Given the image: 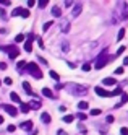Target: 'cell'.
Listing matches in <instances>:
<instances>
[{
  "label": "cell",
  "instance_id": "1",
  "mask_svg": "<svg viewBox=\"0 0 128 135\" xmlns=\"http://www.w3.org/2000/svg\"><path fill=\"white\" fill-rule=\"evenodd\" d=\"M26 69H28V72L34 76V78H38V80L42 78V72H41V69L38 67V64H36V62H29L28 65H26Z\"/></svg>",
  "mask_w": 128,
  "mask_h": 135
},
{
  "label": "cell",
  "instance_id": "2",
  "mask_svg": "<svg viewBox=\"0 0 128 135\" xmlns=\"http://www.w3.org/2000/svg\"><path fill=\"white\" fill-rule=\"evenodd\" d=\"M109 59H110V57H109V55H107V52L104 51L102 54L97 57V60H96V65H94V67H96L97 70H99V69H102V67H105V64L109 62Z\"/></svg>",
  "mask_w": 128,
  "mask_h": 135
},
{
  "label": "cell",
  "instance_id": "3",
  "mask_svg": "<svg viewBox=\"0 0 128 135\" xmlns=\"http://www.w3.org/2000/svg\"><path fill=\"white\" fill-rule=\"evenodd\" d=\"M2 49L8 52V55H10V59H16V57H18V54H20V51H18L15 46H3Z\"/></svg>",
  "mask_w": 128,
  "mask_h": 135
},
{
  "label": "cell",
  "instance_id": "4",
  "mask_svg": "<svg viewBox=\"0 0 128 135\" xmlns=\"http://www.w3.org/2000/svg\"><path fill=\"white\" fill-rule=\"evenodd\" d=\"M2 108H3V111H7V112L10 114V115H13V117H15V115L18 114V109L15 108V106H10V104H3Z\"/></svg>",
  "mask_w": 128,
  "mask_h": 135
},
{
  "label": "cell",
  "instance_id": "5",
  "mask_svg": "<svg viewBox=\"0 0 128 135\" xmlns=\"http://www.w3.org/2000/svg\"><path fill=\"white\" fill-rule=\"evenodd\" d=\"M96 94L97 96H102V98H109V96H112V93L110 91H105L104 88H100V86H96Z\"/></svg>",
  "mask_w": 128,
  "mask_h": 135
},
{
  "label": "cell",
  "instance_id": "6",
  "mask_svg": "<svg viewBox=\"0 0 128 135\" xmlns=\"http://www.w3.org/2000/svg\"><path fill=\"white\" fill-rule=\"evenodd\" d=\"M20 127H21V129H24L26 132H28V130H31V129H33V122H31V120H26V122H23V124L20 125Z\"/></svg>",
  "mask_w": 128,
  "mask_h": 135
},
{
  "label": "cell",
  "instance_id": "7",
  "mask_svg": "<svg viewBox=\"0 0 128 135\" xmlns=\"http://www.w3.org/2000/svg\"><path fill=\"white\" fill-rule=\"evenodd\" d=\"M20 111H21V112H24V114H28V112L31 111L29 104H26V103H21V106H20Z\"/></svg>",
  "mask_w": 128,
  "mask_h": 135
},
{
  "label": "cell",
  "instance_id": "8",
  "mask_svg": "<svg viewBox=\"0 0 128 135\" xmlns=\"http://www.w3.org/2000/svg\"><path fill=\"white\" fill-rule=\"evenodd\" d=\"M23 88H24V91L28 93V94H34V93H33V90H31V85H29L28 81H23Z\"/></svg>",
  "mask_w": 128,
  "mask_h": 135
},
{
  "label": "cell",
  "instance_id": "9",
  "mask_svg": "<svg viewBox=\"0 0 128 135\" xmlns=\"http://www.w3.org/2000/svg\"><path fill=\"white\" fill-rule=\"evenodd\" d=\"M42 94L45 96V98H50V99L54 98V93H52L49 88H42Z\"/></svg>",
  "mask_w": 128,
  "mask_h": 135
},
{
  "label": "cell",
  "instance_id": "10",
  "mask_svg": "<svg viewBox=\"0 0 128 135\" xmlns=\"http://www.w3.org/2000/svg\"><path fill=\"white\" fill-rule=\"evenodd\" d=\"M24 51L26 52H33V41H26L24 42Z\"/></svg>",
  "mask_w": 128,
  "mask_h": 135
},
{
  "label": "cell",
  "instance_id": "11",
  "mask_svg": "<svg viewBox=\"0 0 128 135\" xmlns=\"http://www.w3.org/2000/svg\"><path fill=\"white\" fill-rule=\"evenodd\" d=\"M41 119H42V122H44V124H49V122H50V115H49L47 112H42Z\"/></svg>",
  "mask_w": 128,
  "mask_h": 135
},
{
  "label": "cell",
  "instance_id": "12",
  "mask_svg": "<svg viewBox=\"0 0 128 135\" xmlns=\"http://www.w3.org/2000/svg\"><path fill=\"white\" fill-rule=\"evenodd\" d=\"M28 104H29L31 109H39V108H41V103H39V101H31V103H28Z\"/></svg>",
  "mask_w": 128,
  "mask_h": 135
},
{
  "label": "cell",
  "instance_id": "13",
  "mask_svg": "<svg viewBox=\"0 0 128 135\" xmlns=\"http://www.w3.org/2000/svg\"><path fill=\"white\" fill-rule=\"evenodd\" d=\"M117 81H115V78H104V85L105 86H112V85H115Z\"/></svg>",
  "mask_w": 128,
  "mask_h": 135
},
{
  "label": "cell",
  "instance_id": "14",
  "mask_svg": "<svg viewBox=\"0 0 128 135\" xmlns=\"http://www.w3.org/2000/svg\"><path fill=\"white\" fill-rule=\"evenodd\" d=\"M52 15L58 18V16L62 15V10H60V8H58V7H54V8H52Z\"/></svg>",
  "mask_w": 128,
  "mask_h": 135
},
{
  "label": "cell",
  "instance_id": "15",
  "mask_svg": "<svg viewBox=\"0 0 128 135\" xmlns=\"http://www.w3.org/2000/svg\"><path fill=\"white\" fill-rule=\"evenodd\" d=\"M78 109H81V111L88 109V103H86V101H79V103H78Z\"/></svg>",
  "mask_w": 128,
  "mask_h": 135
},
{
  "label": "cell",
  "instance_id": "16",
  "mask_svg": "<svg viewBox=\"0 0 128 135\" xmlns=\"http://www.w3.org/2000/svg\"><path fill=\"white\" fill-rule=\"evenodd\" d=\"M50 76H52V80H55V81H58L60 80V76H58V73L57 72H54V70H50V73H49Z\"/></svg>",
  "mask_w": 128,
  "mask_h": 135
},
{
  "label": "cell",
  "instance_id": "17",
  "mask_svg": "<svg viewBox=\"0 0 128 135\" xmlns=\"http://www.w3.org/2000/svg\"><path fill=\"white\" fill-rule=\"evenodd\" d=\"M10 98H12L15 103H20V104H21V99H20V96H18L16 93H12V94H10Z\"/></svg>",
  "mask_w": 128,
  "mask_h": 135
},
{
  "label": "cell",
  "instance_id": "18",
  "mask_svg": "<svg viewBox=\"0 0 128 135\" xmlns=\"http://www.w3.org/2000/svg\"><path fill=\"white\" fill-rule=\"evenodd\" d=\"M79 12H81V5H76L75 8H73V16H78Z\"/></svg>",
  "mask_w": 128,
  "mask_h": 135
},
{
  "label": "cell",
  "instance_id": "19",
  "mask_svg": "<svg viewBox=\"0 0 128 135\" xmlns=\"http://www.w3.org/2000/svg\"><path fill=\"white\" fill-rule=\"evenodd\" d=\"M63 122H67V124H70V122H73V115H63Z\"/></svg>",
  "mask_w": 128,
  "mask_h": 135
},
{
  "label": "cell",
  "instance_id": "20",
  "mask_svg": "<svg viewBox=\"0 0 128 135\" xmlns=\"http://www.w3.org/2000/svg\"><path fill=\"white\" fill-rule=\"evenodd\" d=\"M123 36H125V30L122 28V30L118 31V36H117V39H118V41H122V39H123Z\"/></svg>",
  "mask_w": 128,
  "mask_h": 135
},
{
  "label": "cell",
  "instance_id": "21",
  "mask_svg": "<svg viewBox=\"0 0 128 135\" xmlns=\"http://www.w3.org/2000/svg\"><path fill=\"white\" fill-rule=\"evenodd\" d=\"M20 15H21V8H15L12 12V16H20Z\"/></svg>",
  "mask_w": 128,
  "mask_h": 135
},
{
  "label": "cell",
  "instance_id": "22",
  "mask_svg": "<svg viewBox=\"0 0 128 135\" xmlns=\"http://www.w3.org/2000/svg\"><path fill=\"white\" fill-rule=\"evenodd\" d=\"M20 16L28 18V16H29V10H24V8H21V15H20Z\"/></svg>",
  "mask_w": 128,
  "mask_h": 135
},
{
  "label": "cell",
  "instance_id": "23",
  "mask_svg": "<svg viewBox=\"0 0 128 135\" xmlns=\"http://www.w3.org/2000/svg\"><path fill=\"white\" fill-rule=\"evenodd\" d=\"M110 93H112V96H117V94H122L123 91H122V88H115V90L110 91Z\"/></svg>",
  "mask_w": 128,
  "mask_h": 135
},
{
  "label": "cell",
  "instance_id": "24",
  "mask_svg": "<svg viewBox=\"0 0 128 135\" xmlns=\"http://www.w3.org/2000/svg\"><path fill=\"white\" fill-rule=\"evenodd\" d=\"M15 41H16V42H23V41H24V36H23V34H18V36L15 37Z\"/></svg>",
  "mask_w": 128,
  "mask_h": 135
},
{
  "label": "cell",
  "instance_id": "25",
  "mask_svg": "<svg viewBox=\"0 0 128 135\" xmlns=\"http://www.w3.org/2000/svg\"><path fill=\"white\" fill-rule=\"evenodd\" d=\"M24 67H26V62H23V60H21V62H18V70H23Z\"/></svg>",
  "mask_w": 128,
  "mask_h": 135
},
{
  "label": "cell",
  "instance_id": "26",
  "mask_svg": "<svg viewBox=\"0 0 128 135\" xmlns=\"http://www.w3.org/2000/svg\"><path fill=\"white\" fill-rule=\"evenodd\" d=\"M47 3H49V0H39V7H41V8H44Z\"/></svg>",
  "mask_w": 128,
  "mask_h": 135
},
{
  "label": "cell",
  "instance_id": "27",
  "mask_svg": "<svg viewBox=\"0 0 128 135\" xmlns=\"http://www.w3.org/2000/svg\"><path fill=\"white\" fill-rule=\"evenodd\" d=\"M76 117H78L79 120H84V119H86V114H83V112H78V115H76Z\"/></svg>",
  "mask_w": 128,
  "mask_h": 135
},
{
  "label": "cell",
  "instance_id": "28",
  "mask_svg": "<svg viewBox=\"0 0 128 135\" xmlns=\"http://www.w3.org/2000/svg\"><path fill=\"white\" fill-rule=\"evenodd\" d=\"M3 83H5V85H12V83H13V80L10 78V76H7V78L3 80Z\"/></svg>",
  "mask_w": 128,
  "mask_h": 135
},
{
  "label": "cell",
  "instance_id": "29",
  "mask_svg": "<svg viewBox=\"0 0 128 135\" xmlns=\"http://www.w3.org/2000/svg\"><path fill=\"white\" fill-rule=\"evenodd\" d=\"M120 135H128V129L126 127H122L120 129Z\"/></svg>",
  "mask_w": 128,
  "mask_h": 135
},
{
  "label": "cell",
  "instance_id": "30",
  "mask_svg": "<svg viewBox=\"0 0 128 135\" xmlns=\"http://www.w3.org/2000/svg\"><path fill=\"white\" fill-rule=\"evenodd\" d=\"M100 114V109H93L91 111V115H99Z\"/></svg>",
  "mask_w": 128,
  "mask_h": 135
},
{
  "label": "cell",
  "instance_id": "31",
  "mask_svg": "<svg viewBox=\"0 0 128 135\" xmlns=\"http://www.w3.org/2000/svg\"><path fill=\"white\" fill-rule=\"evenodd\" d=\"M50 26H52V21H47V23H45V25H44V31H47V30H49V28H50Z\"/></svg>",
  "mask_w": 128,
  "mask_h": 135
},
{
  "label": "cell",
  "instance_id": "32",
  "mask_svg": "<svg viewBox=\"0 0 128 135\" xmlns=\"http://www.w3.org/2000/svg\"><path fill=\"white\" fill-rule=\"evenodd\" d=\"M83 70H84V72H89V70H91V65H89V64H84V65H83Z\"/></svg>",
  "mask_w": 128,
  "mask_h": 135
},
{
  "label": "cell",
  "instance_id": "33",
  "mask_svg": "<svg viewBox=\"0 0 128 135\" xmlns=\"http://www.w3.org/2000/svg\"><path fill=\"white\" fill-rule=\"evenodd\" d=\"M123 73V69H122V67H118V69L115 70V75H122Z\"/></svg>",
  "mask_w": 128,
  "mask_h": 135
},
{
  "label": "cell",
  "instance_id": "34",
  "mask_svg": "<svg viewBox=\"0 0 128 135\" xmlns=\"http://www.w3.org/2000/svg\"><path fill=\"white\" fill-rule=\"evenodd\" d=\"M122 52H125V47L122 46V47H118V51H117V55H120Z\"/></svg>",
  "mask_w": 128,
  "mask_h": 135
},
{
  "label": "cell",
  "instance_id": "35",
  "mask_svg": "<svg viewBox=\"0 0 128 135\" xmlns=\"http://www.w3.org/2000/svg\"><path fill=\"white\" fill-rule=\"evenodd\" d=\"M0 5H10V0H0Z\"/></svg>",
  "mask_w": 128,
  "mask_h": 135
},
{
  "label": "cell",
  "instance_id": "36",
  "mask_svg": "<svg viewBox=\"0 0 128 135\" xmlns=\"http://www.w3.org/2000/svg\"><path fill=\"white\" fill-rule=\"evenodd\" d=\"M15 130H16L15 125H8V132H15Z\"/></svg>",
  "mask_w": 128,
  "mask_h": 135
},
{
  "label": "cell",
  "instance_id": "37",
  "mask_svg": "<svg viewBox=\"0 0 128 135\" xmlns=\"http://www.w3.org/2000/svg\"><path fill=\"white\" fill-rule=\"evenodd\" d=\"M34 3H36V0H28V7H34Z\"/></svg>",
  "mask_w": 128,
  "mask_h": 135
},
{
  "label": "cell",
  "instance_id": "38",
  "mask_svg": "<svg viewBox=\"0 0 128 135\" xmlns=\"http://www.w3.org/2000/svg\"><path fill=\"white\" fill-rule=\"evenodd\" d=\"M78 129H79V130H81V133H86V132H88V130H86V129H84V127H83V125H79V127H78Z\"/></svg>",
  "mask_w": 128,
  "mask_h": 135
},
{
  "label": "cell",
  "instance_id": "39",
  "mask_svg": "<svg viewBox=\"0 0 128 135\" xmlns=\"http://www.w3.org/2000/svg\"><path fill=\"white\" fill-rule=\"evenodd\" d=\"M123 65H128V57H125V59H123Z\"/></svg>",
  "mask_w": 128,
  "mask_h": 135
},
{
  "label": "cell",
  "instance_id": "40",
  "mask_svg": "<svg viewBox=\"0 0 128 135\" xmlns=\"http://www.w3.org/2000/svg\"><path fill=\"white\" fill-rule=\"evenodd\" d=\"M0 124H3V117H2V115H0Z\"/></svg>",
  "mask_w": 128,
  "mask_h": 135
},
{
  "label": "cell",
  "instance_id": "41",
  "mask_svg": "<svg viewBox=\"0 0 128 135\" xmlns=\"http://www.w3.org/2000/svg\"><path fill=\"white\" fill-rule=\"evenodd\" d=\"M0 85H2V81H0Z\"/></svg>",
  "mask_w": 128,
  "mask_h": 135
}]
</instances>
